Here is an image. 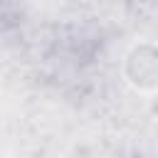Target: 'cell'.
Wrapping results in <instances>:
<instances>
[{"instance_id": "obj_1", "label": "cell", "mask_w": 158, "mask_h": 158, "mask_svg": "<svg viewBox=\"0 0 158 158\" xmlns=\"http://www.w3.org/2000/svg\"><path fill=\"white\" fill-rule=\"evenodd\" d=\"M126 77L141 91L158 89V47L136 44L126 54Z\"/></svg>"}]
</instances>
